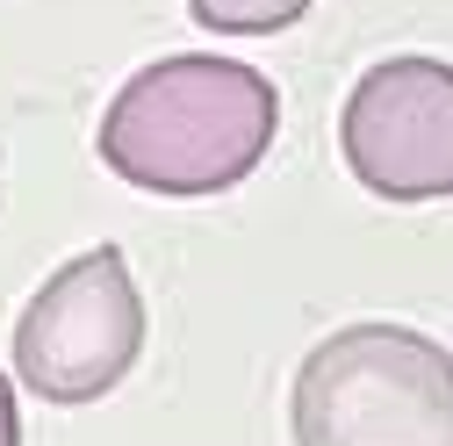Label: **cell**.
<instances>
[{
	"label": "cell",
	"mask_w": 453,
	"mask_h": 446,
	"mask_svg": "<svg viewBox=\"0 0 453 446\" xmlns=\"http://www.w3.org/2000/svg\"><path fill=\"white\" fill-rule=\"evenodd\" d=\"M296 446H453V353L411 324H346L296 367Z\"/></svg>",
	"instance_id": "cell-2"
},
{
	"label": "cell",
	"mask_w": 453,
	"mask_h": 446,
	"mask_svg": "<svg viewBox=\"0 0 453 446\" xmlns=\"http://www.w3.org/2000/svg\"><path fill=\"white\" fill-rule=\"evenodd\" d=\"M273 130H280V94L266 73L238 58H209V50H180V58H158L123 80L94 144L116 181L195 202L238 188L273 151Z\"/></svg>",
	"instance_id": "cell-1"
},
{
	"label": "cell",
	"mask_w": 453,
	"mask_h": 446,
	"mask_svg": "<svg viewBox=\"0 0 453 446\" xmlns=\"http://www.w3.org/2000/svg\"><path fill=\"white\" fill-rule=\"evenodd\" d=\"M0 446H22V418H15V388L0 374Z\"/></svg>",
	"instance_id": "cell-6"
},
{
	"label": "cell",
	"mask_w": 453,
	"mask_h": 446,
	"mask_svg": "<svg viewBox=\"0 0 453 446\" xmlns=\"http://www.w3.org/2000/svg\"><path fill=\"white\" fill-rule=\"evenodd\" d=\"M353 181L381 202L453 195V65L446 58H381L353 80L338 116Z\"/></svg>",
	"instance_id": "cell-4"
},
{
	"label": "cell",
	"mask_w": 453,
	"mask_h": 446,
	"mask_svg": "<svg viewBox=\"0 0 453 446\" xmlns=\"http://www.w3.org/2000/svg\"><path fill=\"white\" fill-rule=\"evenodd\" d=\"M188 15L216 36H273L310 15V0H188Z\"/></svg>",
	"instance_id": "cell-5"
},
{
	"label": "cell",
	"mask_w": 453,
	"mask_h": 446,
	"mask_svg": "<svg viewBox=\"0 0 453 446\" xmlns=\"http://www.w3.org/2000/svg\"><path fill=\"white\" fill-rule=\"evenodd\" d=\"M144 353V303L116 245L65 259L15 324V381L43 404L108 396Z\"/></svg>",
	"instance_id": "cell-3"
}]
</instances>
